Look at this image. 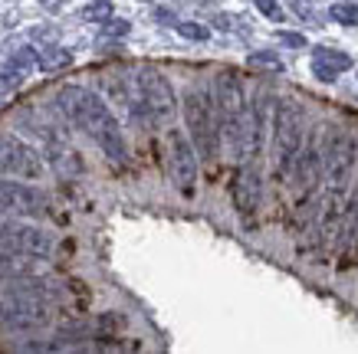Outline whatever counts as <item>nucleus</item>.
I'll list each match as a JSON object with an SVG mask.
<instances>
[{
  "mask_svg": "<svg viewBox=\"0 0 358 354\" xmlns=\"http://www.w3.org/2000/svg\"><path fill=\"white\" fill-rule=\"evenodd\" d=\"M273 112H276V98L270 92H260L253 108H250V128H247V158L263 154L266 145V131L273 128Z\"/></svg>",
  "mask_w": 358,
  "mask_h": 354,
  "instance_id": "12",
  "label": "nucleus"
},
{
  "mask_svg": "<svg viewBox=\"0 0 358 354\" xmlns=\"http://www.w3.org/2000/svg\"><path fill=\"white\" fill-rule=\"evenodd\" d=\"M273 131H276V154H273V171L280 177H289L293 158L299 154L303 145V131H306V115L303 105L293 98H282L276 112H273Z\"/></svg>",
  "mask_w": 358,
  "mask_h": 354,
  "instance_id": "6",
  "label": "nucleus"
},
{
  "mask_svg": "<svg viewBox=\"0 0 358 354\" xmlns=\"http://www.w3.org/2000/svg\"><path fill=\"white\" fill-rule=\"evenodd\" d=\"M33 272V266L27 259H13V253L0 249V282H10V279H27Z\"/></svg>",
  "mask_w": 358,
  "mask_h": 354,
  "instance_id": "18",
  "label": "nucleus"
},
{
  "mask_svg": "<svg viewBox=\"0 0 358 354\" xmlns=\"http://www.w3.org/2000/svg\"><path fill=\"white\" fill-rule=\"evenodd\" d=\"M50 318V289L40 282H17L0 302V328L7 332H40Z\"/></svg>",
  "mask_w": 358,
  "mask_h": 354,
  "instance_id": "2",
  "label": "nucleus"
},
{
  "mask_svg": "<svg viewBox=\"0 0 358 354\" xmlns=\"http://www.w3.org/2000/svg\"><path fill=\"white\" fill-rule=\"evenodd\" d=\"M257 7H260V13L263 17H270V20H276V23H282V7L276 3V0H253Z\"/></svg>",
  "mask_w": 358,
  "mask_h": 354,
  "instance_id": "26",
  "label": "nucleus"
},
{
  "mask_svg": "<svg viewBox=\"0 0 358 354\" xmlns=\"http://www.w3.org/2000/svg\"><path fill=\"white\" fill-rule=\"evenodd\" d=\"M69 63H73V53H69V50H59V46H50V50H40V53H36V66L46 69V73L66 69Z\"/></svg>",
  "mask_w": 358,
  "mask_h": 354,
  "instance_id": "19",
  "label": "nucleus"
},
{
  "mask_svg": "<svg viewBox=\"0 0 358 354\" xmlns=\"http://www.w3.org/2000/svg\"><path fill=\"white\" fill-rule=\"evenodd\" d=\"M83 17H86V20H92V23H106L112 17V3H109V0H99V3H92V7H86V10H83Z\"/></svg>",
  "mask_w": 358,
  "mask_h": 354,
  "instance_id": "23",
  "label": "nucleus"
},
{
  "mask_svg": "<svg viewBox=\"0 0 358 354\" xmlns=\"http://www.w3.org/2000/svg\"><path fill=\"white\" fill-rule=\"evenodd\" d=\"M329 17L342 27H358V3H332Z\"/></svg>",
  "mask_w": 358,
  "mask_h": 354,
  "instance_id": "20",
  "label": "nucleus"
},
{
  "mask_svg": "<svg viewBox=\"0 0 358 354\" xmlns=\"http://www.w3.org/2000/svg\"><path fill=\"white\" fill-rule=\"evenodd\" d=\"M23 82V73L20 69H7V73H0V96H10L13 89Z\"/></svg>",
  "mask_w": 358,
  "mask_h": 354,
  "instance_id": "25",
  "label": "nucleus"
},
{
  "mask_svg": "<svg viewBox=\"0 0 358 354\" xmlns=\"http://www.w3.org/2000/svg\"><path fill=\"white\" fill-rule=\"evenodd\" d=\"M0 174L36 181L43 174V158L33 145L20 141L17 135H0Z\"/></svg>",
  "mask_w": 358,
  "mask_h": 354,
  "instance_id": "9",
  "label": "nucleus"
},
{
  "mask_svg": "<svg viewBox=\"0 0 358 354\" xmlns=\"http://www.w3.org/2000/svg\"><path fill=\"white\" fill-rule=\"evenodd\" d=\"M125 33H129L125 20H106V36H125Z\"/></svg>",
  "mask_w": 358,
  "mask_h": 354,
  "instance_id": "28",
  "label": "nucleus"
},
{
  "mask_svg": "<svg viewBox=\"0 0 358 354\" xmlns=\"http://www.w3.org/2000/svg\"><path fill=\"white\" fill-rule=\"evenodd\" d=\"M342 263L338 269H348L352 263H358V191L352 197V210H348V223L342 230Z\"/></svg>",
  "mask_w": 358,
  "mask_h": 354,
  "instance_id": "16",
  "label": "nucleus"
},
{
  "mask_svg": "<svg viewBox=\"0 0 358 354\" xmlns=\"http://www.w3.org/2000/svg\"><path fill=\"white\" fill-rule=\"evenodd\" d=\"M73 125L86 131L89 138L106 151V158H112V161H119V164L125 161V141H122L119 118L109 112L106 98H99L96 92H89L86 89V96H83V108H79V115H76Z\"/></svg>",
  "mask_w": 358,
  "mask_h": 354,
  "instance_id": "4",
  "label": "nucleus"
},
{
  "mask_svg": "<svg viewBox=\"0 0 358 354\" xmlns=\"http://www.w3.org/2000/svg\"><path fill=\"white\" fill-rule=\"evenodd\" d=\"M355 151H358V138L348 128H338L332 135V141H329L326 154H322V171L329 177V197L332 200L345 197L352 171H355Z\"/></svg>",
  "mask_w": 358,
  "mask_h": 354,
  "instance_id": "7",
  "label": "nucleus"
},
{
  "mask_svg": "<svg viewBox=\"0 0 358 354\" xmlns=\"http://www.w3.org/2000/svg\"><path fill=\"white\" fill-rule=\"evenodd\" d=\"M352 69V56L342 50H329V46H315L313 50V73L322 82H336L338 73Z\"/></svg>",
  "mask_w": 358,
  "mask_h": 354,
  "instance_id": "15",
  "label": "nucleus"
},
{
  "mask_svg": "<svg viewBox=\"0 0 358 354\" xmlns=\"http://www.w3.org/2000/svg\"><path fill=\"white\" fill-rule=\"evenodd\" d=\"M289 174H293V181H296V193H299V197H309L313 187L319 184V177H322V154L315 148L296 154Z\"/></svg>",
  "mask_w": 358,
  "mask_h": 354,
  "instance_id": "13",
  "label": "nucleus"
},
{
  "mask_svg": "<svg viewBox=\"0 0 358 354\" xmlns=\"http://www.w3.org/2000/svg\"><path fill=\"white\" fill-rule=\"evenodd\" d=\"M99 89H102V96L109 98V102H115V105H122V108H129L131 96H135V89L129 86V79L119 73H106L99 79Z\"/></svg>",
  "mask_w": 358,
  "mask_h": 354,
  "instance_id": "17",
  "label": "nucleus"
},
{
  "mask_svg": "<svg viewBox=\"0 0 358 354\" xmlns=\"http://www.w3.org/2000/svg\"><path fill=\"white\" fill-rule=\"evenodd\" d=\"M46 210V197L30 184L0 181V214L3 216H40Z\"/></svg>",
  "mask_w": 358,
  "mask_h": 354,
  "instance_id": "11",
  "label": "nucleus"
},
{
  "mask_svg": "<svg viewBox=\"0 0 358 354\" xmlns=\"http://www.w3.org/2000/svg\"><path fill=\"white\" fill-rule=\"evenodd\" d=\"M214 105H217L220 135L227 141L234 158H247V128H250V108L243 98V86L234 73H220L214 86Z\"/></svg>",
  "mask_w": 358,
  "mask_h": 354,
  "instance_id": "1",
  "label": "nucleus"
},
{
  "mask_svg": "<svg viewBox=\"0 0 358 354\" xmlns=\"http://www.w3.org/2000/svg\"><path fill=\"white\" fill-rule=\"evenodd\" d=\"M0 249H7L13 256L27 259H50L53 253V236L30 223H10L0 216Z\"/></svg>",
  "mask_w": 358,
  "mask_h": 354,
  "instance_id": "8",
  "label": "nucleus"
},
{
  "mask_svg": "<svg viewBox=\"0 0 358 354\" xmlns=\"http://www.w3.org/2000/svg\"><path fill=\"white\" fill-rule=\"evenodd\" d=\"M174 30L181 33L185 40H197V43L210 36V30H207V27H201V23H174Z\"/></svg>",
  "mask_w": 358,
  "mask_h": 354,
  "instance_id": "24",
  "label": "nucleus"
},
{
  "mask_svg": "<svg viewBox=\"0 0 358 354\" xmlns=\"http://www.w3.org/2000/svg\"><path fill=\"white\" fill-rule=\"evenodd\" d=\"M280 43L296 46V50H306V36H303V33H286V30H280Z\"/></svg>",
  "mask_w": 358,
  "mask_h": 354,
  "instance_id": "27",
  "label": "nucleus"
},
{
  "mask_svg": "<svg viewBox=\"0 0 358 354\" xmlns=\"http://www.w3.org/2000/svg\"><path fill=\"white\" fill-rule=\"evenodd\" d=\"M168 168H171V181L178 184V191L191 197L197 184V154L191 138L178 128L168 131Z\"/></svg>",
  "mask_w": 358,
  "mask_h": 354,
  "instance_id": "10",
  "label": "nucleus"
},
{
  "mask_svg": "<svg viewBox=\"0 0 358 354\" xmlns=\"http://www.w3.org/2000/svg\"><path fill=\"white\" fill-rule=\"evenodd\" d=\"M135 89H138V96H131V102H135V105H129L131 115L135 118L145 115L155 125H168L174 112H178V98H174L171 82L158 69H141L135 75Z\"/></svg>",
  "mask_w": 358,
  "mask_h": 354,
  "instance_id": "5",
  "label": "nucleus"
},
{
  "mask_svg": "<svg viewBox=\"0 0 358 354\" xmlns=\"http://www.w3.org/2000/svg\"><path fill=\"white\" fill-rule=\"evenodd\" d=\"M36 66V50H30V46H23V50H17V53L10 56V69H33Z\"/></svg>",
  "mask_w": 358,
  "mask_h": 354,
  "instance_id": "22",
  "label": "nucleus"
},
{
  "mask_svg": "<svg viewBox=\"0 0 358 354\" xmlns=\"http://www.w3.org/2000/svg\"><path fill=\"white\" fill-rule=\"evenodd\" d=\"M185 125L187 138L194 145V154L204 161H214L220 151V121H217V105L207 96L204 89L191 86L185 96Z\"/></svg>",
  "mask_w": 358,
  "mask_h": 354,
  "instance_id": "3",
  "label": "nucleus"
},
{
  "mask_svg": "<svg viewBox=\"0 0 358 354\" xmlns=\"http://www.w3.org/2000/svg\"><path fill=\"white\" fill-rule=\"evenodd\" d=\"M247 63L257 66V69H273V73H282V59L276 53H270V50H263V53H250Z\"/></svg>",
  "mask_w": 358,
  "mask_h": 354,
  "instance_id": "21",
  "label": "nucleus"
},
{
  "mask_svg": "<svg viewBox=\"0 0 358 354\" xmlns=\"http://www.w3.org/2000/svg\"><path fill=\"white\" fill-rule=\"evenodd\" d=\"M234 207L243 216L260 207V174H257V168L237 171V177H234Z\"/></svg>",
  "mask_w": 358,
  "mask_h": 354,
  "instance_id": "14",
  "label": "nucleus"
}]
</instances>
